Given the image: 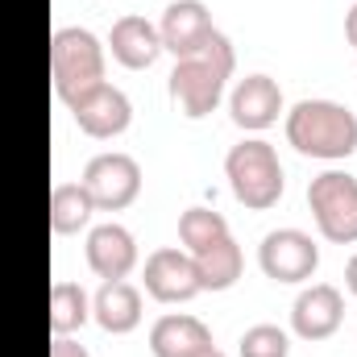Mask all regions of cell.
I'll use <instances>...</instances> for the list:
<instances>
[{
    "label": "cell",
    "mask_w": 357,
    "mask_h": 357,
    "mask_svg": "<svg viewBox=\"0 0 357 357\" xmlns=\"http://www.w3.org/2000/svg\"><path fill=\"white\" fill-rule=\"evenodd\" d=\"M237 71V54H233V42L216 29L212 42L191 54V59H175V71H171V100L187 121H199L208 112H216V104L225 100V88Z\"/></svg>",
    "instance_id": "cell-1"
},
{
    "label": "cell",
    "mask_w": 357,
    "mask_h": 357,
    "mask_svg": "<svg viewBox=\"0 0 357 357\" xmlns=\"http://www.w3.org/2000/svg\"><path fill=\"white\" fill-rule=\"evenodd\" d=\"M287 142L303 158L341 162L357 154V112L337 100H299L287 112Z\"/></svg>",
    "instance_id": "cell-2"
},
{
    "label": "cell",
    "mask_w": 357,
    "mask_h": 357,
    "mask_svg": "<svg viewBox=\"0 0 357 357\" xmlns=\"http://www.w3.org/2000/svg\"><path fill=\"white\" fill-rule=\"evenodd\" d=\"M225 178L237 195V204H245L250 212H266L282 199L287 178H282V162L274 154V146L262 137H245L225 154Z\"/></svg>",
    "instance_id": "cell-3"
},
{
    "label": "cell",
    "mask_w": 357,
    "mask_h": 357,
    "mask_svg": "<svg viewBox=\"0 0 357 357\" xmlns=\"http://www.w3.org/2000/svg\"><path fill=\"white\" fill-rule=\"evenodd\" d=\"M104 42L84 29V25H63L50 38V79H54V96L63 104H71L75 96L88 88L104 84Z\"/></svg>",
    "instance_id": "cell-4"
},
{
    "label": "cell",
    "mask_w": 357,
    "mask_h": 357,
    "mask_svg": "<svg viewBox=\"0 0 357 357\" xmlns=\"http://www.w3.org/2000/svg\"><path fill=\"white\" fill-rule=\"evenodd\" d=\"M307 208L324 241L354 245L357 241V175L324 171L307 183Z\"/></svg>",
    "instance_id": "cell-5"
},
{
    "label": "cell",
    "mask_w": 357,
    "mask_h": 357,
    "mask_svg": "<svg viewBox=\"0 0 357 357\" xmlns=\"http://www.w3.org/2000/svg\"><path fill=\"white\" fill-rule=\"evenodd\" d=\"M88 195L96 199V212H125L137 195H142V167L133 154H121V150H108V154H96L84 178Z\"/></svg>",
    "instance_id": "cell-6"
},
{
    "label": "cell",
    "mask_w": 357,
    "mask_h": 357,
    "mask_svg": "<svg viewBox=\"0 0 357 357\" xmlns=\"http://www.w3.org/2000/svg\"><path fill=\"white\" fill-rule=\"evenodd\" d=\"M258 266L274 282H307L320 270V245L303 229H270L258 245Z\"/></svg>",
    "instance_id": "cell-7"
},
{
    "label": "cell",
    "mask_w": 357,
    "mask_h": 357,
    "mask_svg": "<svg viewBox=\"0 0 357 357\" xmlns=\"http://www.w3.org/2000/svg\"><path fill=\"white\" fill-rule=\"evenodd\" d=\"M142 282H146V295L158 299V303H187L195 299L204 287H199V274H195V258L183 250V245H162L146 258L142 270Z\"/></svg>",
    "instance_id": "cell-8"
},
{
    "label": "cell",
    "mask_w": 357,
    "mask_h": 357,
    "mask_svg": "<svg viewBox=\"0 0 357 357\" xmlns=\"http://www.w3.org/2000/svg\"><path fill=\"white\" fill-rule=\"evenodd\" d=\"M71 116H75V125L88 133V137H121L125 129H129V121H133V104H129V96L121 88H112L108 79L104 84H96L88 88L84 96H75L71 104Z\"/></svg>",
    "instance_id": "cell-9"
},
{
    "label": "cell",
    "mask_w": 357,
    "mask_h": 357,
    "mask_svg": "<svg viewBox=\"0 0 357 357\" xmlns=\"http://www.w3.org/2000/svg\"><path fill=\"white\" fill-rule=\"evenodd\" d=\"M345 324V295L333 282H312L291 303V328L303 341H328Z\"/></svg>",
    "instance_id": "cell-10"
},
{
    "label": "cell",
    "mask_w": 357,
    "mask_h": 357,
    "mask_svg": "<svg viewBox=\"0 0 357 357\" xmlns=\"http://www.w3.org/2000/svg\"><path fill=\"white\" fill-rule=\"evenodd\" d=\"M212 33H216V25H212V13L204 0H175L162 8L158 38H162V50H171L175 59L199 54L212 42Z\"/></svg>",
    "instance_id": "cell-11"
},
{
    "label": "cell",
    "mask_w": 357,
    "mask_h": 357,
    "mask_svg": "<svg viewBox=\"0 0 357 357\" xmlns=\"http://www.w3.org/2000/svg\"><path fill=\"white\" fill-rule=\"evenodd\" d=\"M150 354L154 357H212L216 341L212 328L199 316L187 312H167L150 324Z\"/></svg>",
    "instance_id": "cell-12"
},
{
    "label": "cell",
    "mask_w": 357,
    "mask_h": 357,
    "mask_svg": "<svg viewBox=\"0 0 357 357\" xmlns=\"http://www.w3.org/2000/svg\"><path fill=\"white\" fill-rule=\"evenodd\" d=\"M88 266L96 278L104 282H116V278H129L137 266V241L125 225L108 220V225H96L88 233Z\"/></svg>",
    "instance_id": "cell-13"
},
{
    "label": "cell",
    "mask_w": 357,
    "mask_h": 357,
    "mask_svg": "<svg viewBox=\"0 0 357 357\" xmlns=\"http://www.w3.org/2000/svg\"><path fill=\"white\" fill-rule=\"evenodd\" d=\"M229 112H233V121L245 129V133H262L270 129L274 121H278V112H282V88L270 79V75H245V79H237V88L229 96Z\"/></svg>",
    "instance_id": "cell-14"
},
{
    "label": "cell",
    "mask_w": 357,
    "mask_h": 357,
    "mask_svg": "<svg viewBox=\"0 0 357 357\" xmlns=\"http://www.w3.org/2000/svg\"><path fill=\"white\" fill-rule=\"evenodd\" d=\"M108 50H112V59L125 67V71H146V67H154L158 63V54H162V38H158V25L154 21H146V17H121L116 25H112V33H108Z\"/></svg>",
    "instance_id": "cell-15"
},
{
    "label": "cell",
    "mask_w": 357,
    "mask_h": 357,
    "mask_svg": "<svg viewBox=\"0 0 357 357\" xmlns=\"http://www.w3.org/2000/svg\"><path fill=\"white\" fill-rule=\"evenodd\" d=\"M91 320L112 333V337H125L142 324V291L129 282V278H116V282H100V291L91 295Z\"/></svg>",
    "instance_id": "cell-16"
},
{
    "label": "cell",
    "mask_w": 357,
    "mask_h": 357,
    "mask_svg": "<svg viewBox=\"0 0 357 357\" xmlns=\"http://www.w3.org/2000/svg\"><path fill=\"white\" fill-rule=\"evenodd\" d=\"M91 212H96V199L88 195L84 183H54V191H50V229L59 237H71V233L88 229Z\"/></svg>",
    "instance_id": "cell-17"
},
{
    "label": "cell",
    "mask_w": 357,
    "mask_h": 357,
    "mask_svg": "<svg viewBox=\"0 0 357 357\" xmlns=\"http://www.w3.org/2000/svg\"><path fill=\"white\" fill-rule=\"evenodd\" d=\"M241 270H245V254H241V245L233 237H225L212 250L195 254V274H199L204 291H229L241 278Z\"/></svg>",
    "instance_id": "cell-18"
},
{
    "label": "cell",
    "mask_w": 357,
    "mask_h": 357,
    "mask_svg": "<svg viewBox=\"0 0 357 357\" xmlns=\"http://www.w3.org/2000/svg\"><path fill=\"white\" fill-rule=\"evenodd\" d=\"M88 320H91L88 291H84L79 282H71V278H59V282L50 287V333H54V337H71V333H79Z\"/></svg>",
    "instance_id": "cell-19"
},
{
    "label": "cell",
    "mask_w": 357,
    "mask_h": 357,
    "mask_svg": "<svg viewBox=\"0 0 357 357\" xmlns=\"http://www.w3.org/2000/svg\"><path fill=\"white\" fill-rule=\"evenodd\" d=\"M225 237H233L229 233V220L216 212V208H187L183 216H178V241H183V250L195 258V254H204V250H212L216 241H225Z\"/></svg>",
    "instance_id": "cell-20"
},
{
    "label": "cell",
    "mask_w": 357,
    "mask_h": 357,
    "mask_svg": "<svg viewBox=\"0 0 357 357\" xmlns=\"http://www.w3.org/2000/svg\"><path fill=\"white\" fill-rule=\"evenodd\" d=\"M237 357H291V337L278 324H250L237 341Z\"/></svg>",
    "instance_id": "cell-21"
},
{
    "label": "cell",
    "mask_w": 357,
    "mask_h": 357,
    "mask_svg": "<svg viewBox=\"0 0 357 357\" xmlns=\"http://www.w3.org/2000/svg\"><path fill=\"white\" fill-rule=\"evenodd\" d=\"M50 357H91L79 341H71V337H54L50 341Z\"/></svg>",
    "instance_id": "cell-22"
},
{
    "label": "cell",
    "mask_w": 357,
    "mask_h": 357,
    "mask_svg": "<svg viewBox=\"0 0 357 357\" xmlns=\"http://www.w3.org/2000/svg\"><path fill=\"white\" fill-rule=\"evenodd\" d=\"M345 42H349V46L357 50V4L349 8V13H345Z\"/></svg>",
    "instance_id": "cell-23"
},
{
    "label": "cell",
    "mask_w": 357,
    "mask_h": 357,
    "mask_svg": "<svg viewBox=\"0 0 357 357\" xmlns=\"http://www.w3.org/2000/svg\"><path fill=\"white\" fill-rule=\"evenodd\" d=\"M345 287H349V295L357 299V254L345 262Z\"/></svg>",
    "instance_id": "cell-24"
},
{
    "label": "cell",
    "mask_w": 357,
    "mask_h": 357,
    "mask_svg": "<svg viewBox=\"0 0 357 357\" xmlns=\"http://www.w3.org/2000/svg\"><path fill=\"white\" fill-rule=\"evenodd\" d=\"M212 357H225V354H220V349H216V354H212Z\"/></svg>",
    "instance_id": "cell-25"
}]
</instances>
